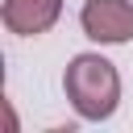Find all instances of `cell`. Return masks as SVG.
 I'll list each match as a JSON object with an SVG mask.
<instances>
[{
	"label": "cell",
	"mask_w": 133,
	"mask_h": 133,
	"mask_svg": "<svg viewBox=\"0 0 133 133\" xmlns=\"http://www.w3.org/2000/svg\"><path fill=\"white\" fill-rule=\"evenodd\" d=\"M58 17H62V0H4L0 4V21L17 37H37Z\"/></svg>",
	"instance_id": "cell-3"
},
{
	"label": "cell",
	"mask_w": 133,
	"mask_h": 133,
	"mask_svg": "<svg viewBox=\"0 0 133 133\" xmlns=\"http://www.w3.org/2000/svg\"><path fill=\"white\" fill-rule=\"evenodd\" d=\"M79 25L100 46L133 42V0H83Z\"/></svg>",
	"instance_id": "cell-2"
},
{
	"label": "cell",
	"mask_w": 133,
	"mask_h": 133,
	"mask_svg": "<svg viewBox=\"0 0 133 133\" xmlns=\"http://www.w3.org/2000/svg\"><path fill=\"white\" fill-rule=\"evenodd\" d=\"M62 91L83 121H108L121 104V75L104 54H75L62 71Z\"/></svg>",
	"instance_id": "cell-1"
}]
</instances>
